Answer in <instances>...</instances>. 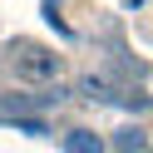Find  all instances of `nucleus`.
<instances>
[{
	"instance_id": "nucleus-1",
	"label": "nucleus",
	"mask_w": 153,
	"mask_h": 153,
	"mask_svg": "<svg viewBox=\"0 0 153 153\" xmlns=\"http://www.w3.org/2000/svg\"><path fill=\"white\" fill-rule=\"evenodd\" d=\"M10 69L30 84H54L64 74V59L54 50H45V45H35V40H20V45H10Z\"/></svg>"
},
{
	"instance_id": "nucleus-2",
	"label": "nucleus",
	"mask_w": 153,
	"mask_h": 153,
	"mask_svg": "<svg viewBox=\"0 0 153 153\" xmlns=\"http://www.w3.org/2000/svg\"><path fill=\"white\" fill-rule=\"evenodd\" d=\"M79 94H84V99H119V94H114V84L104 79V74H89V79L79 84Z\"/></svg>"
},
{
	"instance_id": "nucleus-4",
	"label": "nucleus",
	"mask_w": 153,
	"mask_h": 153,
	"mask_svg": "<svg viewBox=\"0 0 153 153\" xmlns=\"http://www.w3.org/2000/svg\"><path fill=\"white\" fill-rule=\"evenodd\" d=\"M143 143H148V138H143L138 128H128V133H119V138H114V148H143Z\"/></svg>"
},
{
	"instance_id": "nucleus-3",
	"label": "nucleus",
	"mask_w": 153,
	"mask_h": 153,
	"mask_svg": "<svg viewBox=\"0 0 153 153\" xmlns=\"http://www.w3.org/2000/svg\"><path fill=\"white\" fill-rule=\"evenodd\" d=\"M64 143H69V148H104V143L94 138L89 128H74V133H69V138H64Z\"/></svg>"
}]
</instances>
